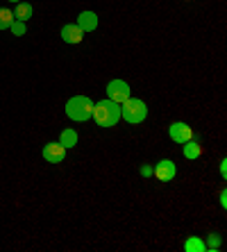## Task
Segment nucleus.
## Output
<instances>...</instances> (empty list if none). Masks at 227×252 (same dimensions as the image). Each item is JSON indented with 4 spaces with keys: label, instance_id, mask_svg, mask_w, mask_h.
Returning <instances> with one entry per match:
<instances>
[{
    "label": "nucleus",
    "instance_id": "f257e3e1",
    "mask_svg": "<svg viewBox=\"0 0 227 252\" xmlns=\"http://www.w3.org/2000/svg\"><path fill=\"white\" fill-rule=\"evenodd\" d=\"M94 121L98 127H114L121 121V105H116L114 100H100L98 105H94Z\"/></svg>",
    "mask_w": 227,
    "mask_h": 252
},
{
    "label": "nucleus",
    "instance_id": "f03ea898",
    "mask_svg": "<svg viewBox=\"0 0 227 252\" xmlns=\"http://www.w3.org/2000/svg\"><path fill=\"white\" fill-rule=\"evenodd\" d=\"M94 100L87 98V95H73V98L66 102V116L70 118V121H77V123H82V121H89L91 118V114H94Z\"/></svg>",
    "mask_w": 227,
    "mask_h": 252
},
{
    "label": "nucleus",
    "instance_id": "7ed1b4c3",
    "mask_svg": "<svg viewBox=\"0 0 227 252\" xmlns=\"http://www.w3.org/2000/svg\"><path fill=\"white\" fill-rule=\"evenodd\" d=\"M121 116L128 121V123L136 125V123H143L148 116V107L143 100H136V98H128L125 102L121 105Z\"/></svg>",
    "mask_w": 227,
    "mask_h": 252
},
{
    "label": "nucleus",
    "instance_id": "20e7f679",
    "mask_svg": "<svg viewBox=\"0 0 227 252\" xmlns=\"http://www.w3.org/2000/svg\"><path fill=\"white\" fill-rule=\"evenodd\" d=\"M107 98L114 100L116 105H123L130 98V84L123 82V80H111L107 84Z\"/></svg>",
    "mask_w": 227,
    "mask_h": 252
},
{
    "label": "nucleus",
    "instance_id": "39448f33",
    "mask_svg": "<svg viewBox=\"0 0 227 252\" xmlns=\"http://www.w3.org/2000/svg\"><path fill=\"white\" fill-rule=\"evenodd\" d=\"M152 173H155V177H157L159 182H170V180L177 175V166H175L170 159H163V161H159V164L152 168Z\"/></svg>",
    "mask_w": 227,
    "mask_h": 252
},
{
    "label": "nucleus",
    "instance_id": "423d86ee",
    "mask_svg": "<svg viewBox=\"0 0 227 252\" xmlns=\"http://www.w3.org/2000/svg\"><path fill=\"white\" fill-rule=\"evenodd\" d=\"M168 134H170V139H173L175 143H187V141L193 139V129L189 127L187 123L177 121V123H173L168 127Z\"/></svg>",
    "mask_w": 227,
    "mask_h": 252
},
{
    "label": "nucleus",
    "instance_id": "0eeeda50",
    "mask_svg": "<svg viewBox=\"0 0 227 252\" xmlns=\"http://www.w3.org/2000/svg\"><path fill=\"white\" fill-rule=\"evenodd\" d=\"M66 157V148L62 146V143H46L43 146V159L46 161H50V164H59V161H64Z\"/></svg>",
    "mask_w": 227,
    "mask_h": 252
},
{
    "label": "nucleus",
    "instance_id": "6e6552de",
    "mask_svg": "<svg viewBox=\"0 0 227 252\" xmlns=\"http://www.w3.org/2000/svg\"><path fill=\"white\" fill-rule=\"evenodd\" d=\"M59 34H62V41H66V43H80L82 39H84V32H82L77 25H73V23L64 25Z\"/></svg>",
    "mask_w": 227,
    "mask_h": 252
},
{
    "label": "nucleus",
    "instance_id": "1a4fd4ad",
    "mask_svg": "<svg viewBox=\"0 0 227 252\" xmlns=\"http://www.w3.org/2000/svg\"><path fill=\"white\" fill-rule=\"evenodd\" d=\"M75 25L82 32H94V30L98 28V16H96V12H82L80 16H77Z\"/></svg>",
    "mask_w": 227,
    "mask_h": 252
},
{
    "label": "nucleus",
    "instance_id": "9d476101",
    "mask_svg": "<svg viewBox=\"0 0 227 252\" xmlns=\"http://www.w3.org/2000/svg\"><path fill=\"white\" fill-rule=\"evenodd\" d=\"M32 14H34V9H32V5H28V2H16V9H14V18L16 21H30L32 18Z\"/></svg>",
    "mask_w": 227,
    "mask_h": 252
},
{
    "label": "nucleus",
    "instance_id": "9b49d317",
    "mask_svg": "<svg viewBox=\"0 0 227 252\" xmlns=\"http://www.w3.org/2000/svg\"><path fill=\"white\" fill-rule=\"evenodd\" d=\"M200 155H202V146H198L193 139L184 143V157L187 159H198Z\"/></svg>",
    "mask_w": 227,
    "mask_h": 252
},
{
    "label": "nucleus",
    "instance_id": "f8f14e48",
    "mask_svg": "<svg viewBox=\"0 0 227 252\" xmlns=\"http://www.w3.org/2000/svg\"><path fill=\"white\" fill-rule=\"evenodd\" d=\"M59 143H62L64 148L77 146V132H75V129H64V132H62V136H59Z\"/></svg>",
    "mask_w": 227,
    "mask_h": 252
},
{
    "label": "nucleus",
    "instance_id": "ddd939ff",
    "mask_svg": "<svg viewBox=\"0 0 227 252\" xmlns=\"http://www.w3.org/2000/svg\"><path fill=\"white\" fill-rule=\"evenodd\" d=\"M184 250H187V252H204V250H207V246H204L198 236H191V239L184 243Z\"/></svg>",
    "mask_w": 227,
    "mask_h": 252
},
{
    "label": "nucleus",
    "instance_id": "4468645a",
    "mask_svg": "<svg viewBox=\"0 0 227 252\" xmlns=\"http://www.w3.org/2000/svg\"><path fill=\"white\" fill-rule=\"evenodd\" d=\"M12 23H14V12H12V9L0 7V30H7Z\"/></svg>",
    "mask_w": 227,
    "mask_h": 252
},
{
    "label": "nucleus",
    "instance_id": "2eb2a0df",
    "mask_svg": "<svg viewBox=\"0 0 227 252\" xmlns=\"http://www.w3.org/2000/svg\"><path fill=\"white\" fill-rule=\"evenodd\" d=\"M9 30L14 32V36H23L25 34V23H23V21H16V18H14V23L9 25Z\"/></svg>",
    "mask_w": 227,
    "mask_h": 252
},
{
    "label": "nucleus",
    "instance_id": "dca6fc26",
    "mask_svg": "<svg viewBox=\"0 0 227 252\" xmlns=\"http://www.w3.org/2000/svg\"><path fill=\"white\" fill-rule=\"evenodd\" d=\"M214 248H218V236H216V234H211V239H209V246H207V250H214Z\"/></svg>",
    "mask_w": 227,
    "mask_h": 252
},
{
    "label": "nucleus",
    "instance_id": "f3484780",
    "mask_svg": "<svg viewBox=\"0 0 227 252\" xmlns=\"http://www.w3.org/2000/svg\"><path fill=\"white\" fill-rule=\"evenodd\" d=\"M141 175L150 177V175H152V168H150V166H143V168H141Z\"/></svg>",
    "mask_w": 227,
    "mask_h": 252
},
{
    "label": "nucleus",
    "instance_id": "a211bd4d",
    "mask_svg": "<svg viewBox=\"0 0 227 252\" xmlns=\"http://www.w3.org/2000/svg\"><path fill=\"white\" fill-rule=\"evenodd\" d=\"M225 164H227V161H225V159H223V161H221V175H223V177L227 175V166H225Z\"/></svg>",
    "mask_w": 227,
    "mask_h": 252
},
{
    "label": "nucleus",
    "instance_id": "6ab92c4d",
    "mask_svg": "<svg viewBox=\"0 0 227 252\" xmlns=\"http://www.w3.org/2000/svg\"><path fill=\"white\" fill-rule=\"evenodd\" d=\"M221 205H223V207H227V193H225V191L221 193Z\"/></svg>",
    "mask_w": 227,
    "mask_h": 252
},
{
    "label": "nucleus",
    "instance_id": "aec40b11",
    "mask_svg": "<svg viewBox=\"0 0 227 252\" xmlns=\"http://www.w3.org/2000/svg\"><path fill=\"white\" fill-rule=\"evenodd\" d=\"M9 2H21V0H9Z\"/></svg>",
    "mask_w": 227,
    "mask_h": 252
}]
</instances>
